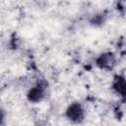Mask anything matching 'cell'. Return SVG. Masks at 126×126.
Returning <instances> with one entry per match:
<instances>
[{
  "label": "cell",
  "instance_id": "1",
  "mask_svg": "<svg viewBox=\"0 0 126 126\" xmlns=\"http://www.w3.org/2000/svg\"><path fill=\"white\" fill-rule=\"evenodd\" d=\"M45 89H46V84L44 82L38 83L35 87L31 89V91L29 92V94H28L29 99L31 101H34V102L41 100L42 97L44 96Z\"/></svg>",
  "mask_w": 126,
  "mask_h": 126
},
{
  "label": "cell",
  "instance_id": "2",
  "mask_svg": "<svg viewBox=\"0 0 126 126\" xmlns=\"http://www.w3.org/2000/svg\"><path fill=\"white\" fill-rule=\"evenodd\" d=\"M67 117L73 122H81L84 118V110L79 103H73L67 109Z\"/></svg>",
  "mask_w": 126,
  "mask_h": 126
},
{
  "label": "cell",
  "instance_id": "3",
  "mask_svg": "<svg viewBox=\"0 0 126 126\" xmlns=\"http://www.w3.org/2000/svg\"><path fill=\"white\" fill-rule=\"evenodd\" d=\"M114 62H115V59H114L113 54H111V53L102 54L96 60V64L100 68H103V69H109V68H111L114 65Z\"/></svg>",
  "mask_w": 126,
  "mask_h": 126
},
{
  "label": "cell",
  "instance_id": "4",
  "mask_svg": "<svg viewBox=\"0 0 126 126\" xmlns=\"http://www.w3.org/2000/svg\"><path fill=\"white\" fill-rule=\"evenodd\" d=\"M113 89L118 93L120 95L124 96L125 92V80L123 77H117L113 83Z\"/></svg>",
  "mask_w": 126,
  "mask_h": 126
},
{
  "label": "cell",
  "instance_id": "5",
  "mask_svg": "<svg viewBox=\"0 0 126 126\" xmlns=\"http://www.w3.org/2000/svg\"><path fill=\"white\" fill-rule=\"evenodd\" d=\"M3 117H4L3 112H2V110L0 109V125H1V123H2V121H3Z\"/></svg>",
  "mask_w": 126,
  "mask_h": 126
}]
</instances>
